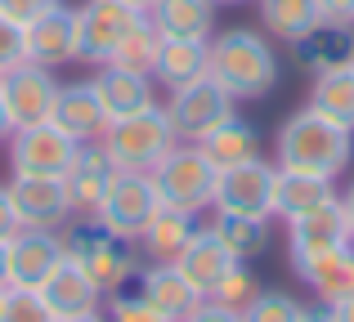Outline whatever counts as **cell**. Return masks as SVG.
I'll return each instance as SVG.
<instances>
[{"instance_id": "484cf974", "label": "cell", "mask_w": 354, "mask_h": 322, "mask_svg": "<svg viewBox=\"0 0 354 322\" xmlns=\"http://www.w3.org/2000/svg\"><path fill=\"white\" fill-rule=\"evenodd\" d=\"M198 148L207 152V161L216 165V170H229V165H242L251 157H260V134L251 121H242V117H225V121L216 125V130H207L198 139Z\"/></svg>"}, {"instance_id": "5bb4252c", "label": "cell", "mask_w": 354, "mask_h": 322, "mask_svg": "<svg viewBox=\"0 0 354 322\" xmlns=\"http://www.w3.org/2000/svg\"><path fill=\"white\" fill-rule=\"evenodd\" d=\"M337 246H350V228H346L341 197L287 224V251H292V269H301V264H310V260H319V255L337 251Z\"/></svg>"}, {"instance_id": "277c9868", "label": "cell", "mask_w": 354, "mask_h": 322, "mask_svg": "<svg viewBox=\"0 0 354 322\" xmlns=\"http://www.w3.org/2000/svg\"><path fill=\"white\" fill-rule=\"evenodd\" d=\"M99 143H104V152L113 157L117 170H153L180 139H175V125H171V117H166V108L148 103L130 117L108 121V130H104Z\"/></svg>"}, {"instance_id": "836d02e7", "label": "cell", "mask_w": 354, "mask_h": 322, "mask_svg": "<svg viewBox=\"0 0 354 322\" xmlns=\"http://www.w3.org/2000/svg\"><path fill=\"white\" fill-rule=\"evenodd\" d=\"M256 296H260V282H256V273H251L247 264L238 260L234 269H229L225 278H220L216 287H211V296H207V300H216V305H225V309H238V314H242V309H247Z\"/></svg>"}, {"instance_id": "d6986e66", "label": "cell", "mask_w": 354, "mask_h": 322, "mask_svg": "<svg viewBox=\"0 0 354 322\" xmlns=\"http://www.w3.org/2000/svg\"><path fill=\"white\" fill-rule=\"evenodd\" d=\"M41 300L54 309V318H77V314H95L99 305H104V291L90 282V273L81 269L77 260H68L63 255L59 260V269L50 273V278L41 282Z\"/></svg>"}, {"instance_id": "6da1fadb", "label": "cell", "mask_w": 354, "mask_h": 322, "mask_svg": "<svg viewBox=\"0 0 354 322\" xmlns=\"http://www.w3.org/2000/svg\"><path fill=\"white\" fill-rule=\"evenodd\" d=\"M207 77L220 90L238 99H265L278 85V54L251 27H229V32L207 41Z\"/></svg>"}, {"instance_id": "f35d334b", "label": "cell", "mask_w": 354, "mask_h": 322, "mask_svg": "<svg viewBox=\"0 0 354 322\" xmlns=\"http://www.w3.org/2000/svg\"><path fill=\"white\" fill-rule=\"evenodd\" d=\"M184 322H242L238 309H225V305H216V300H202L198 309H193Z\"/></svg>"}, {"instance_id": "f1b7e54d", "label": "cell", "mask_w": 354, "mask_h": 322, "mask_svg": "<svg viewBox=\"0 0 354 322\" xmlns=\"http://www.w3.org/2000/svg\"><path fill=\"white\" fill-rule=\"evenodd\" d=\"M256 9H260L265 32L278 36V41H287V45H296L301 36H310L314 27L323 23L319 0H256Z\"/></svg>"}, {"instance_id": "ffe728a7", "label": "cell", "mask_w": 354, "mask_h": 322, "mask_svg": "<svg viewBox=\"0 0 354 322\" xmlns=\"http://www.w3.org/2000/svg\"><path fill=\"white\" fill-rule=\"evenodd\" d=\"M148 23L166 41H211L216 36V5L211 0H153Z\"/></svg>"}, {"instance_id": "816d5d0a", "label": "cell", "mask_w": 354, "mask_h": 322, "mask_svg": "<svg viewBox=\"0 0 354 322\" xmlns=\"http://www.w3.org/2000/svg\"><path fill=\"white\" fill-rule=\"evenodd\" d=\"M0 81H5V72H0Z\"/></svg>"}, {"instance_id": "7c38bea8", "label": "cell", "mask_w": 354, "mask_h": 322, "mask_svg": "<svg viewBox=\"0 0 354 322\" xmlns=\"http://www.w3.org/2000/svg\"><path fill=\"white\" fill-rule=\"evenodd\" d=\"M5 188H9V201H14V215L23 228H54V233L68 228L72 201H68L63 179H54V174H14Z\"/></svg>"}, {"instance_id": "d590c367", "label": "cell", "mask_w": 354, "mask_h": 322, "mask_svg": "<svg viewBox=\"0 0 354 322\" xmlns=\"http://www.w3.org/2000/svg\"><path fill=\"white\" fill-rule=\"evenodd\" d=\"M108 322H171V318H166L162 309H153L144 296H139V291H117Z\"/></svg>"}, {"instance_id": "8d00e7d4", "label": "cell", "mask_w": 354, "mask_h": 322, "mask_svg": "<svg viewBox=\"0 0 354 322\" xmlns=\"http://www.w3.org/2000/svg\"><path fill=\"white\" fill-rule=\"evenodd\" d=\"M18 63H27V54H23V27L9 23V18L0 14V72L18 68Z\"/></svg>"}, {"instance_id": "83f0119b", "label": "cell", "mask_w": 354, "mask_h": 322, "mask_svg": "<svg viewBox=\"0 0 354 322\" xmlns=\"http://www.w3.org/2000/svg\"><path fill=\"white\" fill-rule=\"evenodd\" d=\"M207 77V41H166L157 45V63H153V81L166 90H180L189 81Z\"/></svg>"}, {"instance_id": "9c48e42d", "label": "cell", "mask_w": 354, "mask_h": 322, "mask_svg": "<svg viewBox=\"0 0 354 322\" xmlns=\"http://www.w3.org/2000/svg\"><path fill=\"white\" fill-rule=\"evenodd\" d=\"M81 143L72 134H63L54 121L41 125H23V130L9 134V170L14 174H54L63 179L72 157H77Z\"/></svg>"}, {"instance_id": "ab89813d", "label": "cell", "mask_w": 354, "mask_h": 322, "mask_svg": "<svg viewBox=\"0 0 354 322\" xmlns=\"http://www.w3.org/2000/svg\"><path fill=\"white\" fill-rule=\"evenodd\" d=\"M18 228H23V224H18V215H14V201H9V188L0 183V242H9V237H14Z\"/></svg>"}, {"instance_id": "d6a6232c", "label": "cell", "mask_w": 354, "mask_h": 322, "mask_svg": "<svg viewBox=\"0 0 354 322\" xmlns=\"http://www.w3.org/2000/svg\"><path fill=\"white\" fill-rule=\"evenodd\" d=\"M0 322H59L54 309L32 287H5L0 291Z\"/></svg>"}, {"instance_id": "ee69618b", "label": "cell", "mask_w": 354, "mask_h": 322, "mask_svg": "<svg viewBox=\"0 0 354 322\" xmlns=\"http://www.w3.org/2000/svg\"><path fill=\"white\" fill-rule=\"evenodd\" d=\"M9 134H14V121H9V112H5V99H0V143H9Z\"/></svg>"}, {"instance_id": "4fadbf2b", "label": "cell", "mask_w": 354, "mask_h": 322, "mask_svg": "<svg viewBox=\"0 0 354 322\" xmlns=\"http://www.w3.org/2000/svg\"><path fill=\"white\" fill-rule=\"evenodd\" d=\"M23 54L27 63H41V68H63V63H77V9L54 5L41 18L23 27Z\"/></svg>"}, {"instance_id": "7dc6e473", "label": "cell", "mask_w": 354, "mask_h": 322, "mask_svg": "<svg viewBox=\"0 0 354 322\" xmlns=\"http://www.w3.org/2000/svg\"><path fill=\"white\" fill-rule=\"evenodd\" d=\"M59 322H108L104 314H99V309H95V314H77V318H59Z\"/></svg>"}, {"instance_id": "ac0fdd59", "label": "cell", "mask_w": 354, "mask_h": 322, "mask_svg": "<svg viewBox=\"0 0 354 322\" xmlns=\"http://www.w3.org/2000/svg\"><path fill=\"white\" fill-rule=\"evenodd\" d=\"M130 287H135L153 309H162L171 322H184L193 309L202 305V300H207L180 269H175V264H144V269H139V278L130 282Z\"/></svg>"}, {"instance_id": "8fae6325", "label": "cell", "mask_w": 354, "mask_h": 322, "mask_svg": "<svg viewBox=\"0 0 354 322\" xmlns=\"http://www.w3.org/2000/svg\"><path fill=\"white\" fill-rule=\"evenodd\" d=\"M0 99H5V112H9V121H14V130L41 125V121H50V112H54L59 81H54V72L41 68V63H18V68H9L5 81H0Z\"/></svg>"}, {"instance_id": "b9f144b4", "label": "cell", "mask_w": 354, "mask_h": 322, "mask_svg": "<svg viewBox=\"0 0 354 322\" xmlns=\"http://www.w3.org/2000/svg\"><path fill=\"white\" fill-rule=\"evenodd\" d=\"M328 314H332V322H354V291H350V296H341V300H332Z\"/></svg>"}, {"instance_id": "7bdbcfd3", "label": "cell", "mask_w": 354, "mask_h": 322, "mask_svg": "<svg viewBox=\"0 0 354 322\" xmlns=\"http://www.w3.org/2000/svg\"><path fill=\"white\" fill-rule=\"evenodd\" d=\"M341 210H346V228H350V242H354V183L346 188V197H341Z\"/></svg>"}, {"instance_id": "bcb514c9", "label": "cell", "mask_w": 354, "mask_h": 322, "mask_svg": "<svg viewBox=\"0 0 354 322\" xmlns=\"http://www.w3.org/2000/svg\"><path fill=\"white\" fill-rule=\"evenodd\" d=\"M301 322H332V314H328V309H305Z\"/></svg>"}, {"instance_id": "603a6c76", "label": "cell", "mask_w": 354, "mask_h": 322, "mask_svg": "<svg viewBox=\"0 0 354 322\" xmlns=\"http://www.w3.org/2000/svg\"><path fill=\"white\" fill-rule=\"evenodd\" d=\"M292 50H296V63L310 68L314 77H319V72H332V68H350V59H354V27L350 23H328V18H323L310 36H301V41L292 45Z\"/></svg>"}, {"instance_id": "4dcf8cb0", "label": "cell", "mask_w": 354, "mask_h": 322, "mask_svg": "<svg viewBox=\"0 0 354 322\" xmlns=\"http://www.w3.org/2000/svg\"><path fill=\"white\" fill-rule=\"evenodd\" d=\"M211 228H216V237L229 246V255L242 260V264L256 260L269 246V219H260V215H225V210H216Z\"/></svg>"}, {"instance_id": "8992f818", "label": "cell", "mask_w": 354, "mask_h": 322, "mask_svg": "<svg viewBox=\"0 0 354 322\" xmlns=\"http://www.w3.org/2000/svg\"><path fill=\"white\" fill-rule=\"evenodd\" d=\"M162 210V197H157V183L148 170H117L113 183H108L104 201L95 206V224L113 237H126V242H139L144 224Z\"/></svg>"}, {"instance_id": "7a4b0ae2", "label": "cell", "mask_w": 354, "mask_h": 322, "mask_svg": "<svg viewBox=\"0 0 354 322\" xmlns=\"http://www.w3.org/2000/svg\"><path fill=\"white\" fill-rule=\"evenodd\" d=\"M354 157V130L328 121L323 112H314L310 103L301 112H292L278 130V165L283 170H305L337 179Z\"/></svg>"}, {"instance_id": "c3c4849f", "label": "cell", "mask_w": 354, "mask_h": 322, "mask_svg": "<svg viewBox=\"0 0 354 322\" xmlns=\"http://www.w3.org/2000/svg\"><path fill=\"white\" fill-rule=\"evenodd\" d=\"M126 5H135V9H144V14H148V5H153V0H126Z\"/></svg>"}, {"instance_id": "3957f363", "label": "cell", "mask_w": 354, "mask_h": 322, "mask_svg": "<svg viewBox=\"0 0 354 322\" xmlns=\"http://www.w3.org/2000/svg\"><path fill=\"white\" fill-rule=\"evenodd\" d=\"M63 251H68V260H77L81 269L90 273V282H95L104 296L126 291L130 282L139 278V269H144L135 242L104 233L95 219H90V224H77V228H63Z\"/></svg>"}, {"instance_id": "60d3db41", "label": "cell", "mask_w": 354, "mask_h": 322, "mask_svg": "<svg viewBox=\"0 0 354 322\" xmlns=\"http://www.w3.org/2000/svg\"><path fill=\"white\" fill-rule=\"evenodd\" d=\"M319 14L328 23H350L354 27V0H319Z\"/></svg>"}, {"instance_id": "681fc988", "label": "cell", "mask_w": 354, "mask_h": 322, "mask_svg": "<svg viewBox=\"0 0 354 322\" xmlns=\"http://www.w3.org/2000/svg\"><path fill=\"white\" fill-rule=\"evenodd\" d=\"M211 5H242V0H211Z\"/></svg>"}, {"instance_id": "f5cc1de1", "label": "cell", "mask_w": 354, "mask_h": 322, "mask_svg": "<svg viewBox=\"0 0 354 322\" xmlns=\"http://www.w3.org/2000/svg\"><path fill=\"white\" fill-rule=\"evenodd\" d=\"M0 291H5V287H0Z\"/></svg>"}, {"instance_id": "cb8c5ba5", "label": "cell", "mask_w": 354, "mask_h": 322, "mask_svg": "<svg viewBox=\"0 0 354 322\" xmlns=\"http://www.w3.org/2000/svg\"><path fill=\"white\" fill-rule=\"evenodd\" d=\"M90 85H95L99 103H104L108 121L157 103V99H153V77H135V72H121V68H113V63H104V68L90 77Z\"/></svg>"}, {"instance_id": "1f68e13d", "label": "cell", "mask_w": 354, "mask_h": 322, "mask_svg": "<svg viewBox=\"0 0 354 322\" xmlns=\"http://www.w3.org/2000/svg\"><path fill=\"white\" fill-rule=\"evenodd\" d=\"M157 45H162V36H157V27L148 23V14L139 18L135 27L126 32V41L113 50V68L121 72H135V77H153V63H157Z\"/></svg>"}, {"instance_id": "e0dca14e", "label": "cell", "mask_w": 354, "mask_h": 322, "mask_svg": "<svg viewBox=\"0 0 354 322\" xmlns=\"http://www.w3.org/2000/svg\"><path fill=\"white\" fill-rule=\"evenodd\" d=\"M50 121L59 125L63 134H72L77 143H99L104 130H108V112H104V103H99L90 81H68V85H59Z\"/></svg>"}, {"instance_id": "f907efd6", "label": "cell", "mask_w": 354, "mask_h": 322, "mask_svg": "<svg viewBox=\"0 0 354 322\" xmlns=\"http://www.w3.org/2000/svg\"><path fill=\"white\" fill-rule=\"evenodd\" d=\"M350 72H354V59H350Z\"/></svg>"}, {"instance_id": "ba28073f", "label": "cell", "mask_w": 354, "mask_h": 322, "mask_svg": "<svg viewBox=\"0 0 354 322\" xmlns=\"http://www.w3.org/2000/svg\"><path fill=\"white\" fill-rule=\"evenodd\" d=\"M166 117H171L175 139H180V143H198L202 134L216 130L225 117H234V94L220 90L211 77H198V81H189V85L171 90Z\"/></svg>"}, {"instance_id": "4316f807", "label": "cell", "mask_w": 354, "mask_h": 322, "mask_svg": "<svg viewBox=\"0 0 354 322\" xmlns=\"http://www.w3.org/2000/svg\"><path fill=\"white\" fill-rule=\"evenodd\" d=\"M296 278H301L305 287L323 300V305L350 296V291H354V242L350 246H337V251L319 255V260H310V264H301Z\"/></svg>"}, {"instance_id": "9a60e30c", "label": "cell", "mask_w": 354, "mask_h": 322, "mask_svg": "<svg viewBox=\"0 0 354 322\" xmlns=\"http://www.w3.org/2000/svg\"><path fill=\"white\" fill-rule=\"evenodd\" d=\"M63 228H18L9 237V287H41L63 260Z\"/></svg>"}, {"instance_id": "e575fe53", "label": "cell", "mask_w": 354, "mask_h": 322, "mask_svg": "<svg viewBox=\"0 0 354 322\" xmlns=\"http://www.w3.org/2000/svg\"><path fill=\"white\" fill-rule=\"evenodd\" d=\"M301 314H305L301 300L283 296V291H260V296L242 309V322H301Z\"/></svg>"}, {"instance_id": "30bf717a", "label": "cell", "mask_w": 354, "mask_h": 322, "mask_svg": "<svg viewBox=\"0 0 354 322\" xmlns=\"http://www.w3.org/2000/svg\"><path fill=\"white\" fill-rule=\"evenodd\" d=\"M274 174H278V165H269V161H260V157H251V161H242V165H229V170H220L211 210L269 219V215H274Z\"/></svg>"}, {"instance_id": "f546056e", "label": "cell", "mask_w": 354, "mask_h": 322, "mask_svg": "<svg viewBox=\"0 0 354 322\" xmlns=\"http://www.w3.org/2000/svg\"><path fill=\"white\" fill-rule=\"evenodd\" d=\"M310 108L323 112L328 121L354 130V72L350 68L319 72V77H314V90H310Z\"/></svg>"}, {"instance_id": "2e32d148", "label": "cell", "mask_w": 354, "mask_h": 322, "mask_svg": "<svg viewBox=\"0 0 354 322\" xmlns=\"http://www.w3.org/2000/svg\"><path fill=\"white\" fill-rule=\"evenodd\" d=\"M113 174H117V165L104 152V143H81L77 157H72V165H68V174H63V188H68L72 215H81V219L95 215V206L104 201Z\"/></svg>"}, {"instance_id": "52a82bcc", "label": "cell", "mask_w": 354, "mask_h": 322, "mask_svg": "<svg viewBox=\"0 0 354 322\" xmlns=\"http://www.w3.org/2000/svg\"><path fill=\"white\" fill-rule=\"evenodd\" d=\"M139 18H144V9L126 5V0H86L77 9V63L104 68Z\"/></svg>"}, {"instance_id": "74e56055", "label": "cell", "mask_w": 354, "mask_h": 322, "mask_svg": "<svg viewBox=\"0 0 354 322\" xmlns=\"http://www.w3.org/2000/svg\"><path fill=\"white\" fill-rule=\"evenodd\" d=\"M54 5H63V0H0V14H5L9 23L27 27L32 18H41L45 9H54Z\"/></svg>"}, {"instance_id": "f6af8a7d", "label": "cell", "mask_w": 354, "mask_h": 322, "mask_svg": "<svg viewBox=\"0 0 354 322\" xmlns=\"http://www.w3.org/2000/svg\"><path fill=\"white\" fill-rule=\"evenodd\" d=\"M0 287H9V242H0Z\"/></svg>"}, {"instance_id": "7402d4cb", "label": "cell", "mask_w": 354, "mask_h": 322, "mask_svg": "<svg viewBox=\"0 0 354 322\" xmlns=\"http://www.w3.org/2000/svg\"><path fill=\"white\" fill-rule=\"evenodd\" d=\"M328 201H337V188H332V179H323V174H305V170H283L278 165L274 174V215L278 219H301L310 215V210L328 206Z\"/></svg>"}, {"instance_id": "44dd1931", "label": "cell", "mask_w": 354, "mask_h": 322, "mask_svg": "<svg viewBox=\"0 0 354 322\" xmlns=\"http://www.w3.org/2000/svg\"><path fill=\"white\" fill-rule=\"evenodd\" d=\"M234 255H229V246L216 237V228H198V233L189 237V246H184L180 255H175V269L184 273V278L193 282V287L202 291V296H211V287H216L220 278H225L229 269H234Z\"/></svg>"}, {"instance_id": "5b68a950", "label": "cell", "mask_w": 354, "mask_h": 322, "mask_svg": "<svg viewBox=\"0 0 354 322\" xmlns=\"http://www.w3.org/2000/svg\"><path fill=\"white\" fill-rule=\"evenodd\" d=\"M148 174H153V183H157L162 206H171V210L202 215V210H211V201H216L220 170L207 161V152H202L198 143H175Z\"/></svg>"}, {"instance_id": "d4e9b609", "label": "cell", "mask_w": 354, "mask_h": 322, "mask_svg": "<svg viewBox=\"0 0 354 322\" xmlns=\"http://www.w3.org/2000/svg\"><path fill=\"white\" fill-rule=\"evenodd\" d=\"M198 233V215H184V210L162 206L139 233V251L148 264H175V255L189 246V237Z\"/></svg>"}]
</instances>
